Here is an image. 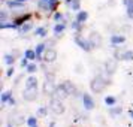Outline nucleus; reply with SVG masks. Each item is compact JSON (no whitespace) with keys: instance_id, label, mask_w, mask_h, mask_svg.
I'll list each match as a JSON object with an SVG mask.
<instances>
[{"instance_id":"1","label":"nucleus","mask_w":133,"mask_h":127,"mask_svg":"<svg viewBox=\"0 0 133 127\" xmlns=\"http://www.w3.org/2000/svg\"><path fill=\"white\" fill-rule=\"evenodd\" d=\"M109 84V81L105 76L102 75H96L94 78L91 79L90 82V90L94 93V94H99V93H102L105 88H106V85Z\"/></svg>"},{"instance_id":"2","label":"nucleus","mask_w":133,"mask_h":127,"mask_svg":"<svg viewBox=\"0 0 133 127\" xmlns=\"http://www.w3.org/2000/svg\"><path fill=\"white\" fill-rule=\"evenodd\" d=\"M48 106H49V111L55 115H61V114H64V111H66V106L63 105V100L55 99V97L51 99V102H49Z\"/></svg>"},{"instance_id":"3","label":"nucleus","mask_w":133,"mask_h":127,"mask_svg":"<svg viewBox=\"0 0 133 127\" xmlns=\"http://www.w3.org/2000/svg\"><path fill=\"white\" fill-rule=\"evenodd\" d=\"M43 94H48V96H52L54 94L55 88H57V85L54 82V76L52 75H46V79H45V82H43Z\"/></svg>"},{"instance_id":"4","label":"nucleus","mask_w":133,"mask_h":127,"mask_svg":"<svg viewBox=\"0 0 133 127\" xmlns=\"http://www.w3.org/2000/svg\"><path fill=\"white\" fill-rule=\"evenodd\" d=\"M73 41H75V43H76L82 51H85V52H90V51L94 49L93 46H91L90 41H88V39H84L81 35H75V39H73Z\"/></svg>"},{"instance_id":"5","label":"nucleus","mask_w":133,"mask_h":127,"mask_svg":"<svg viewBox=\"0 0 133 127\" xmlns=\"http://www.w3.org/2000/svg\"><path fill=\"white\" fill-rule=\"evenodd\" d=\"M9 121H11L15 127H19V126H23L24 123H27V118L24 117V114H23V112L15 111V112H12V114L9 115Z\"/></svg>"},{"instance_id":"6","label":"nucleus","mask_w":133,"mask_h":127,"mask_svg":"<svg viewBox=\"0 0 133 127\" xmlns=\"http://www.w3.org/2000/svg\"><path fill=\"white\" fill-rule=\"evenodd\" d=\"M118 70V60L117 58H108L105 61V73L108 76H112Z\"/></svg>"},{"instance_id":"7","label":"nucleus","mask_w":133,"mask_h":127,"mask_svg":"<svg viewBox=\"0 0 133 127\" xmlns=\"http://www.w3.org/2000/svg\"><path fill=\"white\" fill-rule=\"evenodd\" d=\"M37 97H39V91H37V87L24 88V91H23V99H24L25 102H35Z\"/></svg>"},{"instance_id":"8","label":"nucleus","mask_w":133,"mask_h":127,"mask_svg":"<svg viewBox=\"0 0 133 127\" xmlns=\"http://www.w3.org/2000/svg\"><path fill=\"white\" fill-rule=\"evenodd\" d=\"M87 39L90 41V43H91V46H93V48H100V46H102V43H103L102 35H100L99 31H94V30L88 35Z\"/></svg>"},{"instance_id":"9","label":"nucleus","mask_w":133,"mask_h":127,"mask_svg":"<svg viewBox=\"0 0 133 127\" xmlns=\"http://www.w3.org/2000/svg\"><path fill=\"white\" fill-rule=\"evenodd\" d=\"M69 96H70V94L66 91V88L63 87V84L57 85V88H55L54 94H52V97H55V99H60V100H64V99H67Z\"/></svg>"},{"instance_id":"10","label":"nucleus","mask_w":133,"mask_h":127,"mask_svg":"<svg viewBox=\"0 0 133 127\" xmlns=\"http://www.w3.org/2000/svg\"><path fill=\"white\" fill-rule=\"evenodd\" d=\"M57 60V51L54 48H46L45 54H43V61L45 63H52Z\"/></svg>"},{"instance_id":"11","label":"nucleus","mask_w":133,"mask_h":127,"mask_svg":"<svg viewBox=\"0 0 133 127\" xmlns=\"http://www.w3.org/2000/svg\"><path fill=\"white\" fill-rule=\"evenodd\" d=\"M82 105H84L85 111H91V109L94 108V100H93V97H91L90 94L84 93V94H82Z\"/></svg>"},{"instance_id":"12","label":"nucleus","mask_w":133,"mask_h":127,"mask_svg":"<svg viewBox=\"0 0 133 127\" xmlns=\"http://www.w3.org/2000/svg\"><path fill=\"white\" fill-rule=\"evenodd\" d=\"M126 42V36L124 35H112L111 36V46L112 48H117L118 45H123Z\"/></svg>"},{"instance_id":"13","label":"nucleus","mask_w":133,"mask_h":127,"mask_svg":"<svg viewBox=\"0 0 133 127\" xmlns=\"http://www.w3.org/2000/svg\"><path fill=\"white\" fill-rule=\"evenodd\" d=\"M6 6L9 9H18V11H23L24 9V3L23 2H18V0H6Z\"/></svg>"},{"instance_id":"14","label":"nucleus","mask_w":133,"mask_h":127,"mask_svg":"<svg viewBox=\"0 0 133 127\" xmlns=\"http://www.w3.org/2000/svg\"><path fill=\"white\" fill-rule=\"evenodd\" d=\"M31 18V14H25V15H19V17H15L14 18V23L18 25V27H21L23 24H25L27 21H30Z\"/></svg>"},{"instance_id":"15","label":"nucleus","mask_w":133,"mask_h":127,"mask_svg":"<svg viewBox=\"0 0 133 127\" xmlns=\"http://www.w3.org/2000/svg\"><path fill=\"white\" fill-rule=\"evenodd\" d=\"M35 51H36L37 60H43V54H45V51H46V43H37Z\"/></svg>"},{"instance_id":"16","label":"nucleus","mask_w":133,"mask_h":127,"mask_svg":"<svg viewBox=\"0 0 133 127\" xmlns=\"http://www.w3.org/2000/svg\"><path fill=\"white\" fill-rule=\"evenodd\" d=\"M54 35L55 37H60L61 35H63V31L66 30V23H57V24L54 25Z\"/></svg>"},{"instance_id":"17","label":"nucleus","mask_w":133,"mask_h":127,"mask_svg":"<svg viewBox=\"0 0 133 127\" xmlns=\"http://www.w3.org/2000/svg\"><path fill=\"white\" fill-rule=\"evenodd\" d=\"M108 112H109V115H111L112 118H115V117H118V115L123 114V108H121V106H117V105H114V106H109Z\"/></svg>"},{"instance_id":"18","label":"nucleus","mask_w":133,"mask_h":127,"mask_svg":"<svg viewBox=\"0 0 133 127\" xmlns=\"http://www.w3.org/2000/svg\"><path fill=\"white\" fill-rule=\"evenodd\" d=\"M120 60H123V61H133V49H126L124 52H121Z\"/></svg>"},{"instance_id":"19","label":"nucleus","mask_w":133,"mask_h":127,"mask_svg":"<svg viewBox=\"0 0 133 127\" xmlns=\"http://www.w3.org/2000/svg\"><path fill=\"white\" fill-rule=\"evenodd\" d=\"M75 19H78L79 23H82V24H84L85 21L88 19V12H87V11H78L76 18H75Z\"/></svg>"},{"instance_id":"20","label":"nucleus","mask_w":133,"mask_h":127,"mask_svg":"<svg viewBox=\"0 0 133 127\" xmlns=\"http://www.w3.org/2000/svg\"><path fill=\"white\" fill-rule=\"evenodd\" d=\"M30 87H37V78L33 75L25 79V88H30Z\"/></svg>"},{"instance_id":"21","label":"nucleus","mask_w":133,"mask_h":127,"mask_svg":"<svg viewBox=\"0 0 133 127\" xmlns=\"http://www.w3.org/2000/svg\"><path fill=\"white\" fill-rule=\"evenodd\" d=\"M6 29H12V30H19V27L15 23H0V30H6Z\"/></svg>"},{"instance_id":"22","label":"nucleus","mask_w":133,"mask_h":127,"mask_svg":"<svg viewBox=\"0 0 133 127\" xmlns=\"http://www.w3.org/2000/svg\"><path fill=\"white\" fill-rule=\"evenodd\" d=\"M35 35L39 37H45L46 35H48V29L45 27V25H42V27H37V29H35Z\"/></svg>"},{"instance_id":"23","label":"nucleus","mask_w":133,"mask_h":127,"mask_svg":"<svg viewBox=\"0 0 133 127\" xmlns=\"http://www.w3.org/2000/svg\"><path fill=\"white\" fill-rule=\"evenodd\" d=\"M11 97H12V93H11V91H3L2 96H0V102H2V105H6V103L11 100Z\"/></svg>"},{"instance_id":"24","label":"nucleus","mask_w":133,"mask_h":127,"mask_svg":"<svg viewBox=\"0 0 133 127\" xmlns=\"http://www.w3.org/2000/svg\"><path fill=\"white\" fill-rule=\"evenodd\" d=\"M24 57H27V58H29L30 61L37 60V55H36V51H35V49H25Z\"/></svg>"},{"instance_id":"25","label":"nucleus","mask_w":133,"mask_h":127,"mask_svg":"<svg viewBox=\"0 0 133 127\" xmlns=\"http://www.w3.org/2000/svg\"><path fill=\"white\" fill-rule=\"evenodd\" d=\"M3 61H5V64H8V66H14V63H15V55L14 54H5Z\"/></svg>"},{"instance_id":"26","label":"nucleus","mask_w":133,"mask_h":127,"mask_svg":"<svg viewBox=\"0 0 133 127\" xmlns=\"http://www.w3.org/2000/svg\"><path fill=\"white\" fill-rule=\"evenodd\" d=\"M63 87L66 88V91L69 93V94H73L75 90H76V88H75V85H73L70 81H64V82H63Z\"/></svg>"},{"instance_id":"27","label":"nucleus","mask_w":133,"mask_h":127,"mask_svg":"<svg viewBox=\"0 0 133 127\" xmlns=\"http://www.w3.org/2000/svg\"><path fill=\"white\" fill-rule=\"evenodd\" d=\"M30 30H33V23L31 21H27L25 24H23L19 27V31L21 33H27V31H30Z\"/></svg>"},{"instance_id":"28","label":"nucleus","mask_w":133,"mask_h":127,"mask_svg":"<svg viewBox=\"0 0 133 127\" xmlns=\"http://www.w3.org/2000/svg\"><path fill=\"white\" fill-rule=\"evenodd\" d=\"M70 27H72V30H75L76 33H79V31L82 30V23H79L78 19H75V21H72Z\"/></svg>"},{"instance_id":"29","label":"nucleus","mask_w":133,"mask_h":127,"mask_svg":"<svg viewBox=\"0 0 133 127\" xmlns=\"http://www.w3.org/2000/svg\"><path fill=\"white\" fill-rule=\"evenodd\" d=\"M69 8H72V11H81V0H70Z\"/></svg>"},{"instance_id":"30","label":"nucleus","mask_w":133,"mask_h":127,"mask_svg":"<svg viewBox=\"0 0 133 127\" xmlns=\"http://www.w3.org/2000/svg\"><path fill=\"white\" fill-rule=\"evenodd\" d=\"M105 105L106 106H114V105H117V99L114 96H106L105 97Z\"/></svg>"},{"instance_id":"31","label":"nucleus","mask_w":133,"mask_h":127,"mask_svg":"<svg viewBox=\"0 0 133 127\" xmlns=\"http://www.w3.org/2000/svg\"><path fill=\"white\" fill-rule=\"evenodd\" d=\"M25 72H27V73H30V75L36 73V72H37V64H35V63H30L29 66L25 67Z\"/></svg>"},{"instance_id":"32","label":"nucleus","mask_w":133,"mask_h":127,"mask_svg":"<svg viewBox=\"0 0 133 127\" xmlns=\"http://www.w3.org/2000/svg\"><path fill=\"white\" fill-rule=\"evenodd\" d=\"M52 18H54V21H57V23H66V21H64V15L61 12H58V11L54 12V17H52Z\"/></svg>"},{"instance_id":"33","label":"nucleus","mask_w":133,"mask_h":127,"mask_svg":"<svg viewBox=\"0 0 133 127\" xmlns=\"http://www.w3.org/2000/svg\"><path fill=\"white\" fill-rule=\"evenodd\" d=\"M29 127H31V126H37V118L35 117V115H31V117H29L27 118V123H25Z\"/></svg>"},{"instance_id":"34","label":"nucleus","mask_w":133,"mask_h":127,"mask_svg":"<svg viewBox=\"0 0 133 127\" xmlns=\"http://www.w3.org/2000/svg\"><path fill=\"white\" fill-rule=\"evenodd\" d=\"M48 108L49 106H41V108L37 109V115L39 117H45V115L48 114Z\"/></svg>"},{"instance_id":"35","label":"nucleus","mask_w":133,"mask_h":127,"mask_svg":"<svg viewBox=\"0 0 133 127\" xmlns=\"http://www.w3.org/2000/svg\"><path fill=\"white\" fill-rule=\"evenodd\" d=\"M126 15L129 19H133V5H130V6L126 8Z\"/></svg>"},{"instance_id":"36","label":"nucleus","mask_w":133,"mask_h":127,"mask_svg":"<svg viewBox=\"0 0 133 127\" xmlns=\"http://www.w3.org/2000/svg\"><path fill=\"white\" fill-rule=\"evenodd\" d=\"M8 18V12L6 11H0V23H6Z\"/></svg>"},{"instance_id":"37","label":"nucleus","mask_w":133,"mask_h":127,"mask_svg":"<svg viewBox=\"0 0 133 127\" xmlns=\"http://www.w3.org/2000/svg\"><path fill=\"white\" fill-rule=\"evenodd\" d=\"M29 61H30V60H29L27 57H23V58H21V61H19V64H21V67H27L29 64H30Z\"/></svg>"},{"instance_id":"38","label":"nucleus","mask_w":133,"mask_h":127,"mask_svg":"<svg viewBox=\"0 0 133 127\" xmlns=\"http://www.w3.org/2000/svg\"><path fill=\"white\" fill-rule=\"evenodd\" d=\"M14 72H15V69H14V66H9V69L6 70V76H9V78H11V76L14 75Z\"/></svg>"},{"instance_id":"39","label":"nucleus","mask_w":133,"mask_h":127,"mask_svg":"<svg viewBox=\"0 0 133 127\" xmlns=\"http://www.w3.org/2000/svg\"><path fill=\"white\" fill-rule=\"evenodd\" d=\"M123 3H124V6H130V5H133V0H123Z\"/></svg>"},{"instance_id":"40","label":"nucleus","mask_w":133,"mask_h":127,"mask_svg":"<svg viewBox=\"0 0 133 127\" xmlns=\"http://www.w3.org/2000/svg\"><path fill=\"white\" fill-rule=\"evenodd\" d=\"M8 103H9V105H11V106H14V105H15V103H17V102H15V99H14V96L11 97V100H9V102H8Z\"/></svg>"},{"instance_id":"41","label":"nucleus","mask_w":133,"mask_h":127,"mask_svg":"<svg viewBox=\"0 0 133 127\" xmlns=\"http://www.w3.org/2000/svg\"><path fill=\"white\" fill-rule=\"evenodd\" d=\"M129 117L133 120V109H130V111H129Z\"/></svg>"},{"instance_id":"42","label":"nucleus","mask_w":133,"mask_h":127,"mask_svg":"<svg viewBox=\"0 0 133 127\" xmlns=\"http://www.w3.org/2000/svg\"><path fill=\"white\" fill-rule=\"evenodd\" d=\"M18 2H23V3H25V2H29V0H18Z\"/></svg>"},{"instance_id":"43","label":"nucleus","mask_w":133,"mask_h":127,"mask_svg":"<svg viewBox=\"0 0 133 127\" xmlns=\"http://www.w3.org/2000/svg\"><path fill=\"white\" fill-rule=\"evenodd\" d=\"M31 127H37V126H31Z\"/></svg>"}]
</instances>
